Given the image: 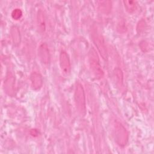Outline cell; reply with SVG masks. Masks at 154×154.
<instances>
[{
    "label": "cell",
    "instance_id": "obj_1",
    "mask_svg": "<svg viewBox=\"0 0 154 154\" xmlns=\"http://www.w3.org/2000/svg\"><path fill=\"white\" fill-rule=\"evenodd\" d=\"M91 37L97 49L105 60L107 59V51L103 36L97 25H94L91 30Z\"/></svg>",
    "mask_w": 154,
    "mask_h": 154
},
{
    "label": "cell",
    "instance_id": "obj_2",
    "mask_svg": "<svg viewBox=\"0 0 154 154\" xmlns=\"http://www.w3.org/2000/svg\"><path fill=\"white\" fill-rule=\"evenodd\" d=\"M88 61L91 72L96 79H100L103 76V71L100 64L98 55L94 48L88 52Z\"/></svg>",
    "mask_w": 154,
    "mask_h": 154
},
{
    "label": "cell",
    "instance_id": "obj_3",
    "mask_svg": "<svg viewBox=\"0 0 154 154\" xmlns=\"http://www.w3.org/2000/svg\"><path fill=\"white\" fill-rule=\"evenodd\" d=\"M113 136L116 143L120 146H125L128 141V132L126 129L119 122L113 125Z\"/></svg>",
    "mask_w": 154,
    "mask_h": 154
},
{
    "label": "cell",
    "instance_id": "obj_4",
    "mask_svg": "<svg viewBox=\"0 0 154 154\" xmlns=\"http://www.w3.org/2000/svg\"><path fill=\"white\" fill-rule=\"evenodd\" d=\"M75 104L78 112L81 115H84L85 113V96L83 86L80 83H78L75 90L74 94Z\"/></svg>",
    "mask_w": 154,
    "mask_h": 154
},
{
    "label": "cell",
    "instance_id": "obj_5",
    "mask_svg": "<svg viewBox=\"0 0 154 154\" xmlns=\"http://www.w3.org/2000/svg\"><path fill=\"white\" fill-rule=\"evenodd\" d=\"M60 66L64 75L68 76L71 72V64L69 57L65 51H61L59 57Z\"/></svg>",
    "mask_w": 154,
    "mask_h": 154
},
{
    "label": "cell",
    "instance_id": "obj_6",
    "mask_svg": "<svg viewBox=\"0 0 154 154\" xmlns=\"http://www.w3.org/2000/svg\"><path fill=\"white\" fill-rule=\"evenodd\" d=\"M38 57L43 64H48L51 60V55L48 45L46 43H42L38 48Z\"/></svg>",
    "mask_w": 154,
    "mask_h": 154
},
{
    "label": "cell",
    "instance_id": "obj_7",
    "mask_svg": "<svg viewBox=\"0 0 154 154\" xmlns=\"http://www.w3.org/2000/svg\"><path fill=\"white\" fill-rule=\"evenodd\" d=\"M29 79L32 89L35 90H39L43 85V78L40 73L33 72L30 75Z\"/></svg>",
    "mask_w": 154,
    "mask_h": 154
},
{
    "label": "cell",
    "instance_id": "obj_8",
    "mask_svg": "<svg viewBox=\"0 0 154 154\" xmlns=\"http://www.w3.org/2000/svg\"><path fill=\"white\" fill-rule=\"evenodd\" d=\"M4 90L9 95H13L14 91V78L10 72L8 73L4 81Z\"/></svg>",
    "mask_w": 154,
    "mask_h": 154
},
{
    "label": "cell",
    "instance_id": "obj_9",
    "mask_svg": "<svg viewBox=\"0 0 154 154\" xmlns=\"http://www.w3.org/2000/svg\"><path fill=\"white\" fill-rule=\"evenodd\" d=\"M46 17L44 12L42 10H39L37 14V28L40 32L43 33L46 30Z\"/></svg>",
    "mask_w": 154,
    "mask_h": 154
},
{
    "label": "cell",
    "instance_id": "obj_10",
    "mask_svg": "<svg viewBox=\"0 0 154 154\" xmlns=\"http://www.w3.org/2000/svg\"><path fill=\"white\" fill-rule=\"evenodd\" d=\"M11 37L14 46H18L20 43L21 36L18 27L13 26L11 28Z\"/></svg>",
    "mask_w": 154,
    "mask_h": 154
},
{
    "label": "cell",
    "instance_id": "obj_11",
    "mask_svg": "<svg viewBox=\"0 0 154 154\" xmlns=\"http://www.w3.org/2000/svg\"><path fill=\"white\" fill-rule=\"evenodd\" d=\"M98 10L102 13L107 14L111 9V2L109 1H101L97 2Z\"/></svg>",
    "mask_w": 154,
    "mask_h": 154
},
{
    "label": "cell",
    "instance_id": "obj_12",
    "mask_svg": "<svg viewBox=\"0 0 154 154\" xmlns=\"http://www.w3.org/2000/svg\"><path fill=\"white\" fill-rule=\"evenodd\" d=\"M123 4L128 13H133L137 8V2L134 1H123Z\"/></svg>",
    "mask_w": 154,
    "mask_h": 154
},
{
    "label": "cell",
    "instance_id": "obj_13",
    "mask_svg": "<svg viewBox=\"0 0 154 154\" xmlns=\"http://www.w3.org/2000/svg\"><path fill=\"white\" fill-rule=\"evenodd\" d=\"M22 16V11L19 8H15L11 13V16L14 20H19Z\"/></svg>",
    "mask_w": 154,
    "mask_h": 154
},
{
    "label": "cell",
    "instance_id": "obj_14",
    "mask_svg": "<svg viewBox=\"0 0 154 154\" xmlns=\"http://www.w3.org/2000/svg\"><path fill=\"white\" fill-rule=\"evenodd\" d=\"M114 73L117 78V82L119 84H122L123 83V73L122 70L119 68H116L114 70Z\"/></svg>",
    "mask_w": 154,
    "mask_h": 154
}]
</instances>
